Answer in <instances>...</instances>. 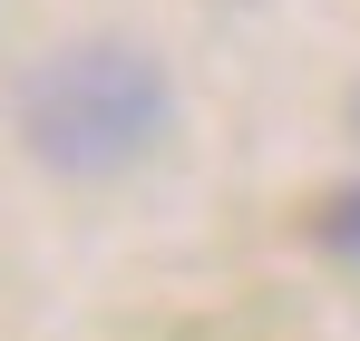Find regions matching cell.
<instances>
[{
  "instance_id": "cell-2",
  "label": "cell",
  "mask_w": 360,
  "mask_h": 341,
  "mask_svg": "<svg viewBox=\"0 0 360 341\" xmlns=\"http://www.w3.org/2000/svg\"><path fill=\"white\" fill-rule=\"evenodd\" d=\"M321 244H331V254H360V185L321 205Z\"/></svg>"
},
{
  "instance_id": "cell-1",
  "label": "cell",
  "mask_w": 360,
  "mask_h": 341,
  "mask_svg": "<svg viewBox=\"0 0 360 341\" xmlns=\"http://www.w3.org/2000/svg\"><path fill=\"white\" fill-rule=\"evenodd\" d=\"M156 127H166V78H156V58L117 49V39L49 49L20 78V137H30V156H49L68 175L127 166Z\"/></svg>"
}]
</instances>
